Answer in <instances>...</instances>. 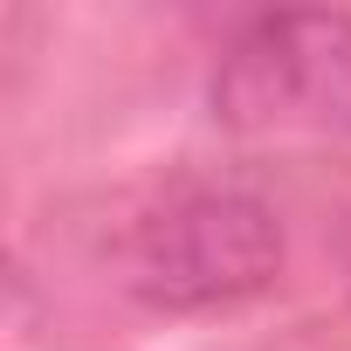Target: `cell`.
Here are the masks:
<instances>
[{"label": "cell", "instance_id": "6da1fadb", "mask_svg": "<svg viewBox=\"0 0 351 351\" xmlns=\"http://www.w3.org/2000/svg\"><path fill=\"white\" fill-rule=\"evenodd\" d=\"M282 276V221L248 186H172L124 234V289L165 317L234 310Z\"/></svg>", "mask_w": 351, "mask_h": 351}, {"label": "cell", "instance_id": "7a4b0ae2", "mask_svg": "<svg viewBox=\"0 0 351 351\" xmlns=\"http://www.w3.org/2000/svg\"><path fill=\"white\" fill-rule=\"evenodd\" d=\"M214 117L248 138H351V14L248 21L221 49Z\"/></svg>", "mask_w": 351, "mask_h": 351}]
</instances>
